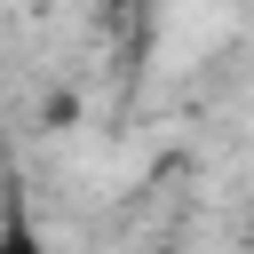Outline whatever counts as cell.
<instances>
[{
  "label": "cell",
  "instance_id": "cell-1",
  "mask_svg": "<svg viewBox=\"0 0 254 254\" xmlns=\"http://www.w3.org/2000/svg\"><path fill=\"white\" fill-rule=\"evenodd\" d=\"M0 254H48V238H40L24 190H8V206H0Z\"/></svg>",
  "mask_w": 254,
  "mask_h": 254
}]
</instances>
